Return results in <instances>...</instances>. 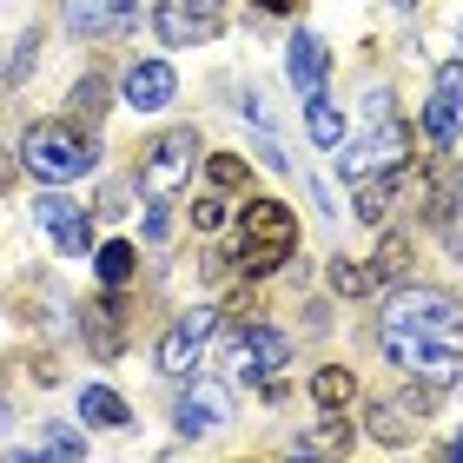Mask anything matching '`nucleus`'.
I'll return each mask as SVG.
<instances>
[{
	"label": "nucleus",
	"instance_id": "nucleus-1",
	"mask_svg": "<svg viewBox=\"0 0 463 463\" xmlns=\"http://www.w3.org/2000/svg\"><path fill=\"white\" fill-rule=\"evenodd\" d=\"M384 357L424 384H457L463 377V305L450 291L411 285L384 311Z\"/></svg>",
	"mask_w": 463,
	"mask_h": 463
},
{
	"label": "nucleus",
	"instance_id": "nucleus-2",
	"mask_svg": "<svg viewBox=\"0 0 463 463\" xmlns=\"http://www.w3.org/2000/svg\"><path fill=\"white\" fill-rule=\"evenodd\" d=\"M20 165H27L33 179H47V185H67V179H87L99 165V153L73 119H33L27 139H20Z\"/></svg>",
	"mask_w": 463,
	"mask_h": 463
},
{
	"label": "nucleus",
	"instance_id": "nucleus-3",
	"mask_svg": "<svg viewBox=\"0 0 463 463\" xmlns=\"http://www.w3.org/2000/svg\"><path fill=\"white\" fill-rule=\"evenodd\" d=\"M291 245H298V219H291V205L279 199H245V219H239V279H265V271H279L291 259Z\"/></svg>",
	"mask_w": 463,
	"mask_h": 463
},
{
	"label": "nucleus",
	"instance_id": "nucleus-4",
	"mask_svg": "<svg viewBox=\"0 0 463 463\" xmlns=\"http://www.w3.org/2000/svg\"><path fill=\"white\" fill-rule=\"evenodd\" d=\"M411 165V126L391 113V93H371V139L345 153V179L364 173H404Z\"/></svg>",
	"mask_w": 463,
	"mask_h": 463
},
{
	"label": "nucleus",
	"instance_id": "nucleus-5",
	"mask_svg": "<svg viewBox=\"0 0 463 463\" xmlns=\"http://www.w3.org/2000/svg\"><path fill=\"white\" fill-rule=\"evenodd\" d=\"M193 153H199L193 126H179V133L153 139V153H146V165H139V193H146V199H173L179 185L193 179Z\"/></svg>",
	"mask_w": 463,
	"mask_h": 463
},
{
	"label": "nucleus",
	"instance_id": "nucleus-6",
	"mask_svg": "<svg viewBox=\"0 0 463 463\" xmlns=\"http://www.w3.org/2000/svg\"><path fill=\"white\" fill-rule=\"evenodd\" d=\"M219 20H225L219 0H159L153 27H159L165 47H205V40L219 33Z\"/></svg>",
	"mask_w": 463,
	"mask_h": 463
},
{
	"label": "nucleus",
	"instance_id": "nucleus-7",
	"mask_svg": "<svg viewBox=\"0 0 463 463\" xmlns=\"http://www.w3.org/2000/svg\"><path fill=\"white\" fill-rule=\"evenodd\" d=\"M213 325H219V311H185V318L173 325V331H165V338H159V371L165 377H193V364H199V351H205V338H213Z\"/></svg>",
	"mask_w": 463,
	"mask_h": 463
},
{
	"label": "nucleus",
	"instance_id": "nucleus-8",
	"mask_svg": "<svg viewBox=\"0 0 463 463\" xmlns=\"http://www.w3.org/2000/svg\"><path fill=\"white\" fill-rule=\"evenodd\" d=\"M291 364V345L279 331H245V338H232V371L245 377V384H279V371Z\"/></svg>",
	"mask_w": 463,
	"mask_h": 463
},
{
	"label": "nucleus",
	"instance_id": "nucleus-9",
	"mask_svg": "<svg viewBox=\"0 0 463 463\" xmlns=\"http://www.w3.org/2000/svg\"><path fill=\"white\" fill-rule=\"evenodd\" d=\"M33 213H40V225L53 232V245L67 251V259H87V251H93V219L80 213L73 199H60V193H47V199L33 205Z\"/></svg>",
	"mask_w": 463,
	"mask_h": 463
},
{
	"label": "nucleus",
	"instance_id": "nucleus-10",
	"mask_svg": "<svg viewBox=\"0 0 463 463\" xmlns=\"http://www.w3.org/2000/svg\"><path fill=\"white\" fill-rule=\"evenodd\" d=\"M173 417H179L185 437H205V430H219L225 417H232V391H225V384H193V391L179 397Z\"/></svg>",
	"mask_w": 463,
	"mask_h": 463
},
{
	"label": "nucleus",
	"instance_id": "nucleus-11",
	"mask_svg": "<svg viewBox=\"0 0 463 463\" xmlns=\"http://www.w3.org/2000/svg\"><path fill=\"white\" fill-rule=\"evenodd\" d=\"M173 93H179V80H173L165 60H139V67L126 73V107H139V113H159Z\"/></svg>",
	"mask_w": 463,
	"mask_h": 463
},
{
	"label": "nucleus",
	"instance_id": "nucleus-12",
	"mask_svg": "<svg viewBox=\"0 0 463 463\" xmlns=\"http://www.w3.org/2000/svg\"><path fill=\"white\" fill-rule=\"evenodd\" d=\"M133 14H139V0H67V27H80V33H119V27H133Z\"/></svg>",
	"mask_w": 463,
	"mask_h": 463
},
{
	"label": "nucleus",
	"instance_id": "nucleus-13",
	"mask_svg": "<svg viewBox=\"0 0 463 463\" xmlns=\"http://www.w3.org/2000/svg\"><path fill=\"white\" fill-rule=\"evenodd\" d=\"M285 73H291V87L318 93V87H325V73H331V53H325V40H318V33H298V40L285 47Z\"/></svg>",
	"mask_w": 463,
	"mask_h": 463
},
{
	"label": "nucleus",
	"instance_id": "nucleus-14",
	"mask_svg": "<svg viewBox=\"0 0 463 463\" xmlns=\"http://www.w3.org/2000/svg\"><path fill=\"white\" fill-rule=\"evenodd\" d=\"M417 411H424V397H404V404L384 397V404L371 411V437H377V444H404V437L417 430Z\"/></svg>",
	"mask_w": 463,
	"mask_h": 463
},
{
	"label": "nucleus",
	"instance_id": "nucleus-15",
	"mask_svg": "<svg viewBox=\"0 0 463 463\" xmlns=\"http://www.w3.org/2000/svg\"><path fill=\"white\" fill-rule=\"evenodd\" d=\"M357 185V219L377 225L391 213V199H397V185H404V173H364V179H351Z\"/></svg>",
	"mask_w": 463,
	"mask_h": 463
},
{
	"label": "nucleus",
	"instance_id": "nucleus-16",
	"mask_svg": "<svg viewBox=\"0 0 463 463\" xmlns=\"http://www.w3.org/2000/svg\"><path fill=\"white\" fill-rule=\"evenodd\" d=\"M80 417L99 424V430H126V424H133V417H126V397L107 391V384H87V391H80Z\"/></svg>",
	"mask_w": 463,
	"mask_h": 463
},
{
	"label": "nucleus",
	"instance_id": "nucleus-17",
	"mask_svg": "<svg viewBox=\"0 0 463 463\" xmlns=\"http://www.w3.org/2000/svg\"><path fill=\"white\" fill-rule=\"evenodd\" d=\"M133 265H139V251L126 245V239H113V245L93 251V271H99V285H107V291H119L126 279H133Z\"/></svg>",
	"mask_w": 463,
	"mask_h": 463
},
{
	"label": "nucleus",
	"instance_id": "nucleus-18",
	"mask_svg": "<svg viewBox=\"0 0 463 463\" xmlns=\"http://www.w3.org/2000/svg\"><path fill=\"white\" fill-rule=\"evenodd\" d=\"M311 397H318V411H345L351 404V371L345 364H325L311 377Z\"/></svg>",
	"mask_w": 463,
	"mask_h": 463
},
{
	"label": "nucleus",
	"instance_id": "nucleus-19",
	"mask_svg": "<svg viewBox=\"0 0 463 463\" xmlns=\"http://www.w3.org/2000/svg\"><path fill=\"white\" fill-rule=\"evenodd\" d=\"M305 126H311V139H318V146H345V113L331 107V99H311Z\"/></svg>",
	"mask_w": 463,
	"mask_h": 463
},
{
	"label": "nucleus",
	"instance_id": "nucleus-20",
	"mask_svg": "<svg viewBox=\"0 0 463 463\" xmlns=\"http://www.w3.org/2000/svg\"><path fill=\"white\" fill-rule=\"evenodd\" d=\"M87 325H93V345L113 357V351H119V298H99V305L87 311Z\"/></svg>",
	"mask_w": 463,
	"mask_h": 463
},
{
	"label": "nucleus",
	"instance_id": "nucleus-21",
	"mask_svg": "<svg viewBox=\"0 0 463 463\" xmlns=\"http://www.w3.org/2000/svg\"><path fill=\"white\" fill-rule=\"evenodd\" d=\"M205 179H213V193H245V159L239 153H213L205 159Z\"/></svg>",
	"mask_w": 463,
	"mask_h": 463
},
{
	"label": "nucleus",
	"instance_id": "nucleus-22",
	"mask_svg": "<svg viewBox=\"0 0 463 463\" xmlns=\"http://www.w3.org/2000/svg\"><path fill=\"white\" fill-rule=\"evenodd\" d=\"M99 113H107V80H99V73H87V80H80V87H73V119H99Z\"/></svg>",
	"mask_w": 463,
	"mask_h": 463
},
{
	"label": "nucleus",
	"instance_id": "nucleus-23",
	"mask_svg": "<svg viewBox=\"0 0 463 463\" xmlns=\"http://www.w3.org/2000/svg\"><path fill=\"white\" fill-rule=\"evenodd\" d=\"M331 285H338L345 298H364V291L377 285V265H351V259H338V265H331Z\"/></svg>",
	"mask_w": 463,
	"mask_h": 463
},
{
	"label": "nucleus",
	"instance_id": "nucleus-24",
	"mask_svg": "<svg viewBox=\"0 0 463 463\" xmlns=\"http://www.w3.org/2000/svg\"><path fill=\"white\" fill-rule=\"evenodd\" d=\"M457 119H463V107H450V99H430V113H424L430 146H450V139H457Z\"/></svg>",
	"mask_w": 463,
	"mask_h": 463
},
{
	"label": "nucleus",
	"instance_id": "nucleus-25",
	"mask_svg": "<svg viewBox=\"0 0 463 463\" xmlns=\"http://www.w3.org/2000/svg\"><path fill=\"white\" fill-rule=\"evenodd\" d=\"M345 444H351V424H345V417H325L318 430L298 437V450H345Z\"/></svg>",
	"mask_w": 463,
	"mask_h": 463
},
{
	"label": "nucleus",
	"instance_id": "nucleus-26",
	"mask_svg": "<svg viewBox=\"0 0 463 463\" xmlns=\"http://www.w3.org/2000/svg\"><path fill=\"white\" fill-rule=\"evenodd\" d=\"M225 213H232V199H225V193H205V199L193 205V225H199V232H219Z\"/></svg>",
	"mask_w": 463,
	"mask_h": 463
},
{
	"label": "nucleus",
	"instance_id": "nucleus-27",
	"mask_svg": "<svg viewBox=\"0 0 463 463\" xmlns=\"http://www.w3.org/2000/svg\"><path fill=\"white\" fill-rule=\"evenodd\" d=\"M404 265H411V245L404 239H384V251H377V279H397Z\"/></svg>",
	"mask_w": 463,
	"mask_h": 463
},
{
	"label": "nucleus",
	"instance_id": "nucleus-28",
	"mask_svg": "<svg viewBox=\"0 0 463 463\" xmlns=\"http://www.w3.org/2000/svg\"><path fill=\"white\" fill-rule=\"evenodd\" d=\"M40 450H47V457H87V437H73V430H47V437H40Z\"/></svg>",
	"mask_w": 463,
	"mask_h": 463
},
{
	"label": "nucleus",
	"instance_id": "nucleus-29",
	"mask_svg": "<svg viewBox=\"0 0 463 463\" xmlns=\"http://www.w3.org/2000/svg\"><path fill=\"white\" fill-rule=\"evenodd\" d=\"M437 99H450V107H463V67H444V73H437Z\"/></svg>",
	"mask_w": 463,
	"mask_h": 463
},
{
	"label": "nucleus",
	"instance_id": "nucleus-30",
	"mask_svg": "<svg viewBox=\"0 0 463 463\" xmlns=\"http://www.w3.org/2000/svg\"><path fill=\"white\" fill-rule=\"evenodd\" d=\"M173 232V213H165V199H153V213H146V239H165Z\"/></svg>",
	"mask_w": 463,
	"mask_h": 463
},
{
	"label": "nucleus",
	"instance_id": "nucleus-31",
	"mask_svg": "<svg viewBox=\"0 0 463 463\" xmlns=\"http://www.w3.org/2000/svg\"><path fill=\"white\" fill-rule=\"evenodd\" d=\"M259 7H265V14H285V7H298V0H259Z\"/></svg>",
	"mask_w": 463,
	"mask_h": 463
},
{
	"label": "nucleus",
	"instance_id": "nucleus-32",
	"mask_svg": "<svg viewBox=\"0 0 463 463\" xmlns=\"http://www.w3.org/2000/svg\"><path fill=\"white\" fill-rule=\"evenodd\" d=\"M450 457H463V430H457V444H450Z\"/></svg>",
	"mask_w": 463,
	"mask_h": 463
},
{
	"label": "nucleus",
	"instance_id": "nucleus-33",
	"mask_svg": "<svg viewBox=\"0 0 463 463\" xmlns=\"http://www.w3.org/2000/svg\"><path fill=\"white\" fill-rule=\"evenodd\" d=\"M0 185H7V159H0Z\"/></svg>",
	"mask_w": 463,
	"mask_h": 463
},
{
	"label": "nucleus",
	"instance_id": "nucleus-34",
	"mask_svg": "<svg viewBox=\"0 0 463 463\" xmlns=\"http://www.w3.org/2000/svg\"><path fill=\"white\" fill-rule=\"evenodd\" d=\"M397 7H417V0H397Z\"/></svg>",
	"mask_w": 463,
	"mask_h": 463
}]
</instances>
